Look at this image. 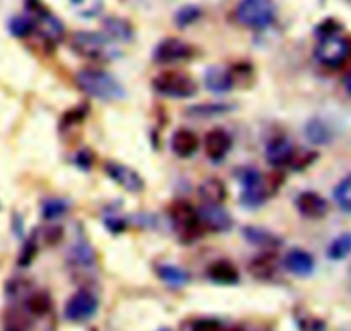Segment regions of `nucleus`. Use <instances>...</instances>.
<instances>
[{
	"label": "nucleus",
	"instance_id": "5",
	"mask_svg": "<svg viewBox=\"0 0 351 331\" xmlns=\"http://www.w3.org/2000/svg\"><path fill=\"white\" fill-rule=\"evenodd\" d=\"M348 41L332 33L322 36L317 48H315V57L319 58L321 64L328 65V67H339L341 64H345V60L348 58Z\"/></svg>",
	"mask_w": 351,
	"mask_h": 331
},
{
	"label": "nucleus",
	"instance_id": "3",
	"mask_svg": "<svg viewBox=\"0 0 351 331\" xmlns=\"http://www.w3.org/2000/svg\"><path fill=\"white\" fill-rule=\"evenodd\" d=\"M153 86L158 93L170 98H191L197 93V84L194 79L177 71L161 72L153 79Z\"/></svg>",
	"mask_w": 351,
	"mask_h": 331
},
{
	"label": "nucleus",
	"instance_id": "16",
	"mask_svg": "<svg viewBox=\"0 0 351 331\" xmlns=\"http://www.w3.org/2000/svg\"><path fill=\"white\" fill-rule=\"evenodd\" d=\"M232 71L223 67H211L206 74V86L215 93H226L233 88Z\"/></svg>",
	"mask_w": 351,
	"mask_h": 331
},
{
	"label": "nucleus",
	"instance_id": "15",
	"mask_svg": "<svg viewBox=\"0 0 351 331\" xmlns=\"http://www.w3.org/2000/svg\"><path fill=\"white\" fill-rule=\"evenodd\" d=\"M199 148V139L194 133L187 129H180L173 134L171 137V150L177 157L180 158H189L197 151Z\"/></svg>",
	"mask_w": 351,
	"mask_h": 331
},
{
	"label": "nucleus",
	"instance_id": "31",
	"mask_svg": "<svg viewBox=\"0 0 351 331\" xmlns=\"http://www.w3.org/2000/svg\"><path fill=\"white\" fill-rule=\"evenodd\" d=\"M221 323L216 319H199L192 325V331H221Z\"/></svg>",
	"mask_w": 351,
	"mask_h": 331
},
{
	"label": "nucleus",
	"instance_id": "10",
	"mask_svg": "<svg viewBox=\"0 0 351 331\" xmlns=\"http://www.w3.org/2000/svg\"><path fill=\"white\" fill-rule=\"evenodd\" d=\"M197 215L201 227H206V229L213 230V232H225V230H228L232 227V216L219 205H209V203H206Z\"/></svg>",
	"mask_w": 351,
	"mask_h": 331
},
{
	"label": "nucleus",
	"instance_id": "18",
	"mask_svg": "<svg viewBox=\"0 0 351 331\" xmlns=\"http://www.w3.org/2000/svg\"><path fill=\"white\" fill-rule=\"evenodd\" d=\"M199 194L209 205H221L226 199V187L218 179H209L199 187Z\"/></svg>",
	"mask_w": 351,
	"mask_h": 331
},
{
	"label": "nucleus",
	"instance_id": "25",
	"mask_svg": "<svg viewBox=\"0 0 351 331\" xmlns=\"http://www.w3.org/2000/svg\"><path fill=\"white\" fill-rule=\"evenodd\" d=\"M9 30L14 36L17 38H24L34 30V21L31 17H24V16H17L14 17L12 21L9 23Z\"/></svg>",
	"mask_w": 351,
	"mask_h": 331
},
{
	"label": "nucleus",
	"instance_id": "1",
	"mask_svg": "<svg viewBox=\"0 0 351 331\" xmlns=\"http://www.w3.org/2000/svg\"><path fill=\"white\" fill-rule=\"evenodd\" d=\"M77 84L86 95L103 102H113L125 95L122 84L112 74L99 69H82L77 74Z\"/></svg>",
	"mask_w": 351,
	"mask_h": 331
},
{
	"label": "nucleus",
	"instance_id": "27",
	"mask_svg": "<svg viewBox=\"0 0 351 331\" xmlns=\"http://www.w3.org/2000/svg\"><path fill=\"white\" fill-rule=\"evenodd\" d=\"M105 26L108 27V33L112 36L119 38V40H129L132 31H130V26L125 23V21H119V19H108L105 23Z\"/></svg>",
	"mask_w": 351,
	"mask_h": 331
},
{
	"label": "nucleus",
	"instance_id": "19",
	"mask_svg": "<svg viewBox=\"0 0 351 331\" xmlns=\"http://www.w3.org/2000/svg\"><path fill=\"white\" fill-rule=\"evenodd\" d=\"M158 275H160L161 280L167 282L168 285H173V287H182L189 282V275L182 268L171 266V264H161L158 268Z\"/></svg>",
	"mask_w": 351,
	"mask_h": 331
},
{
	"label": "nucleus",
	"instance_id": "14",
	"mask_svg": "<svg viewBox=\"0 0 351 331\" xmlns=\"http://www.w3.org/2000/svg\"><path fill=\"white\" fill-rule=\"evenodd\" d=\"M285 268L297 277H308L315 268V261L307 251L293 249L285 258Z\"/></svg>",
	"mask_w": 351,
	"mask_h": 331
},
{
	"label": "nucleus",
	"instance_id": "33",
	"mask_svg": "<svg viewBox=\"0 0 351 331\" xmlns=\"http://www.w3.org/2000/svg\"><path fill=\"white\" fill-rule=\"evenodd\" d=\"M223 331V330H221ZM226 331H242V330H239V328H233V330H226Z\"/></svg>",
	"mask_w": 351,
	"mask_h": 331
},
{
	"label": "nucleus",
	"instance_id": "21",
	"mask_svg": "<svg viewBox=\"0 0 351 331\" xmlns=\"http://www.w3.org/2000/svg\"><path fill=\"white\" fill-rule=\"evenodd\" d=\"M250 273L252 277L261 278V280H266L271 278L274 273V260L271 256H259L250 263Z\"/></svg>",
	"mask_w": 351,
	"mask_h": 331
},
{
	"label": "nucleus",
	"instance_id": "24",
	"mask_svg": "<svg viewBox=\"0 0 351 331\" xmlns=\"http://www.w3.org/2000/svg\"><path fill=\"white\" fill-rule=\"evenodd\" d=\"M233 106L225 105V103H206V105H195L187 110L191 115L199 117H211V115H221V113L230 112Z\"/></svg>",
	"mask_w": 351,
	"mask_h": 331
},
{
	"label": "nucleus",
	"instance_id": "34",
	"mask_svg": "<svg viewBox=\"0 0 351 331\" xmlns=\"http://www.w3.org/2000/svg\"><path fill=\"white\" fill-rule=\"evenodd\" d=\"M7 331H19V330H16V328H10V330H7Z\"/></svg>",
	"mask_w": 351,
	"mask_h": 331
},
{
	"label": "nucleus",
	"instance_id": "7",
	"mask_svg": "<svg viewBox=\"0 0 351 331\" xmlns=\"http://www.w3.org/2000/svg\"><path fill=\"white\" fill-rule=\"evenodd\" d=\"M171 222L177 227L178 233L182 237H197L201 232V222H199V215L189 203L177 201L170 209Z\"/></svg>",
	"mask_w": 351,
	"mask_h": 331
},
{
	"label": "nucleus",
	"instance_id": "4",
	"mask_svg": "<svg viewBox=\"0 0 351 331\" xmlns=\"http://www.w3.org/2000/svg\"><path fill=\"white\" fill-rule=\"evenodd\" d=\"M71 47L81 57L91 60H106L110 57V45L106 38L99 33L91 31H79L72 36Z\"/></svg>",
	"mask_w": 351,
	"mask_h": 331
},
{
	"label": "nucleus",
	"instance_id": "8",
	"mask_svg": "<svg viewBox=\"0 0 351 331\" xmlns=\"http://www.w3.org/2000/svg\"><path fill=\"white\" fill-rule=\"evenodd\" d=\"M192 54L194 50L189 43L178 40V38H167L154 50V58L161 64H173V62L187 60L192 57Z\"/></svg>",
	"mask_w": 351,
	"mask_h": 331
},
{
	"label": "nucleus",
	"instance_id": "22",
	"mask_svg": "<svg viewBox=\"0 0 351 331\" xmlns=\"http://www.w3.org/2000/svg\"><path fill=\"white\" fill-rule=\"evenodd\" d=\"M243 233H245L247 240H250V242L256 244V246H261V247L278 246L276 237L263 229H252V227H249V229L243 230Z\"/></svg>",
	"mask_w": 351,
	"mask_h": 331
},
{
	"label": "nucleus",
	"instance_id": "26",
	"mask_svg": "<svg viewBox=\"0 0 351 331\" xmlns=\"http://www.w3.org/2000/svg\"><path fill=\"white\" fill-rule=\"evenodd\" d=\"M27 309L29 312H33L34 316H43L47 315L48 309H50V299L45 294H34L27 299Z\"/></svg>",
	"mask_w": 351,
	"mask_h": 331
},
{
	"label": "nucleus",
	"instance_id": "20",
	"mask_svg": "<svg viewBox=\"0 0 351 331\" xmlns=\"http://www.w3.org/2000/svg\"><path fill=\"white\" fill-rule=\"evenodd\" d=\"M351 254V233H343L331 242L328 249L329 260L341 261Z\"/></svg>",
	"mask_w": 351,
	"mask_h": 331
},
{
	"label": "nucleus",
	"instance_id": "23",
	"mask_svg": "<svg viewBox=\"0 0 351 331\" xmlns=\"http://www.w3.org/2000/svg\"><path fill=\"white\" fill-rule=\"evenodd\" d=\"M335 199L339 208L345 209V212H351V174L336 185Z\"/></svg>",
	"mask_w": 351,
	"mask_h": 331
},
{
	"label": "nucleus",
	"instance_id": "2",
	"mask_svg": "<svg viewBox=\"0 0 351 331\" xmlns=\"http://www.w3.org/2000/svg\"><path fill=\"white\" fill-rule=\"evenodd\" d=\"M276 5L273 0H242L237 7V19L252 30H264L274 23Z\"/></svg>",
	"mask_w": 351,
	"mask_h": 331
},
{
	"label": "nucleus",
	"instance_id": "12",
	"mask_svg": "<svg viewBox=\"0 0 351 331\" xmlns=\"http://www.w3.org/2000/svg\"><path fill=\"white\" fill-rule=\"evenodd\" d=\"M295 151L293 146L288 139L285 137H276V139L271 141L266 148V160L267 163L273 165V167H285V165H290L293 161Z\"/></svg>",
	"mask_w": 351,
	"mask_h": 331
},
{
	"label": "nucleus",
	"instance_id": "17",
	"mask_svg": "<svg viewBox=\"0 0 351 331\" xmlns=\"http://www.w3.org/2000/svg\"><path fill=\"white\" fill-rule=\"evenodd\" d=\"M209 278L219 285H235L239 282V271L228 261H218L208 270Z\"/></svg>",
	"mask_w": 351,
	"mask_h": 331
},
{
	"label": "nucleus",
	"instance_id": "11",
	"mask_svg": "<svg viewBox=\"0 0 351 331\" xmlns=\"http://www.w3.org/2000/svg\"><path fill=\"white\" fill-rule=\"evenodd\" d=\"M230 148H232V139H230V136L225 130L215 129L206 134L204 151L208 158H211L213 161H221L228 155Z\"/></svg>",
	"mask_w": 351,
	"mask_h": 331
},
{
	"label": "nucleus",
	"instance_id": "29",
	"mask_svg": "<svg viewBox=\"0 0 351 331\" xmlns=\"http://www.w3.org/2000/svg\"><path fill=\"white\" fill-rule=\"evenodd\" d=\"M67 212V205L62 199H48L43 205V216L47 220H55Z\"/></svg>",
	"mask_w": 351,
	"mask_h": 331
},
{
	"label": "nucleus",
	"instance_id": "6",
	"mask_svg": "<svg viewBox=\"0 0 351 331\" xmlns=\"http://www.w3.org/2000/svg\"><path fill=\"white\" fill-rule=\"evenodd\" d=\"M98 299L88 290H79L67 301L64 316L71 323H84L98 312Z\"/></svg>",
	"mask_w": 351,
	"mask_h": 331
},
{
	"label": "nucleus",
	"instance_id": "32",
	"mask_svg": "<svg viewBox=\"0 0 351 331\" xmlns=\"http://www.w3.org/2000/svg\"><path fill=\"white\" fill-rule=\"evenodd\" d=\"M345 86H346V89H348V93L351 95V72H348V76L345 78Z\"/></svg>",
	"mask_w": 351,
	"mask_h": 331
},
{
	"label": "nucleus",
	"instance_id": "36",
	"mask_svg": "<svg viewBox=\"0 0 351 331\" xmlns=\"http://www.w3.org/2000/svg\"><path fill=\"white\" fill-rule=\"evenodd\" d=\"M163 331H167V330H163Z\"/></svg>",
	"mask_w": 351,
	"mask_h": 331
},
{
	"label": "nucleus",
	"instance_id": "28",
	"mask_svg": "<svg viewBox=\"0 0 351 331\" xmlns=\"http://www.w3.org/2000/svg\"><path fill=\"white\" fill-rule=\"evenodd\" d=\"M307 137L311 141H314V143H326V141L329 139V130L328 127L324 126L322 122H319V120H314V122L308 124L307 127Z\"/></svg>",
	"mask_w": 351,
	"mask_h": 331
},
{
	"label": "nucleus",
	"instance_id": "30",
	"mask_svg": "<svg viewBox=\"0 0 351 331\" xmlns=\"http://www.w3.org/2000/svg\"><path fill=\"white\" fill-rule=\"evenodd\" d=\"M199 16H201V10H199L197 7H184V9L177 14V23L180 24V26H187V24H192L194 21H197Z\"/></svg>",
	"mask_w": 351,
	"mask_h": 331
},
{
	"label": "nucleus",
	"instance_id": "13",
	"mask_svg": "<svg viewBox=\"0 0 351 331\" xmlns=\"http://www.w3.org/2000/svg\"><path fill=\"white\" fill-rule=\"evenodd\" d=\"M297 208L307 218H322L328 213V201L317 192H302L297 198Z\"/></svg>",
	"mask_w": 351,
	"mask_h": 331
},
{
	"label": "nucleus",
	"instance_id": "9",
	"mask_svg": "<svg viewBox=\"0 0 351 331\" xmlns=\"http://www.w3.org/2000/svg\"><path fill=\"white\" fill-rule=\"evenodd\" d=\"M105 172L110 175V179H113L117 184L122 185L129 192H141L144 189L143 177L134 168L127 167V165L110 161V163L105 165Z\"/></svg>",
	"mask_w": 351,
	"mask_h": 331
},
{
	"label": "nucleus",
	"instance_id": "35",
	"mask_svg": "<svg viewBox=\"0 0 351 331\" xmlns=\"http://www.w3.org/2000/svg\"><path fill=\"white\" fill-rule=\"evenodd\" d=\"M74 2H81V0H74Z\"/></svg>",
	"mask_w": 351,
	"mask_h": 331
}]
</instances>
